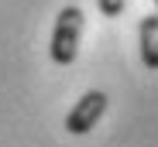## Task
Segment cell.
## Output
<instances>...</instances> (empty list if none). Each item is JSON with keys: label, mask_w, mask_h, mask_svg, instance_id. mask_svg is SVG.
I'll list each match as a JSON object with an SVG mask.
<instances>
[{"label": "cell", "mask_w": 158, "mask_h": 147, "mask_svg": "<svg viewBox=\"0 0 158 147\" xmlns=\"http://www.w3.org/2000/svg\"><path fill=\"white\" fill-rule=\"evenodd\" d=\"M96 7H100L103 17H120L124 7H127V0H96Z\"/></svg>", "instance_id": "277c9868"}, {"label": "cell", "mask_w": 158, "mask_h": 147, "mask_svg": "<svg viewBox=\"0 0 158 147\" xmlns=\"http://www.w3.org/2000/svg\"><path fill=\"white\" fill-rule=\"evenodd\" d=\"M107 92H100V89H89V92H83V99H79L72 110H69V116H65V130L69 133H76V137H83V133H89L96 123H100V116L107 113Z\"/></svg>", "instance_id": "7a4b0ae2"}, {"label": "cell", "mask_w": 158, "mask_h": 147, "mask_svg": "<svg viewBox=\"0 0 158 147\" xmlns=\"http://www.w3.org/2000/svg\"><path fill=\"white\" fill-rule=\"evenodd\" d=\"M155 7H158V0H155Z\"/></svg>", "instance_id": "5b68a950"}, {"label": "cell", "mask_w": 158, "mask_h": 147, "mask_svg": "<svg viewBox=\"0 0 158 147\" xmlns=\"http://www.w3.org/2000/svg\"><path fill=\"white\" fill-rule=\"evenodd\" d=\"M138 48H141L144 68L158 72V14L141 17V24H138Z\"/></svg>", "instance_id": "3957f363"}, {"label": "cell", "mask_w": 158, "mask_h": 147, "mask_svg": "<svg viewBox=\"0 0 158 147\" xmlns=\"http://www.w3.org/2000/svg\"><path fill=\"white\" fill-rule=\"evenodd\" d=\"M83 28H86V14L79 7H62L59 10L55 28H52V44H48V55H52L55 65H72L76 62Z\"/></svg>", "instance_id": "6da1fadb"}]
</instances>
